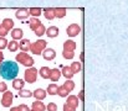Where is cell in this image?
Returning <instances> with one entry per match:
<instances>
[{"instance_id":"obj_25","label":"cell","mask_w":128,"mask_h":111,"mask_svg":"<svg viewBox=\"0 0 128 111\" xmlns=\"http://www.w3.org/2000/svg\"><path fill=\"white\" fill-rule=\"evenodd\" d=\"M64 88L67 90V91H72L75 89V81H72L71 79H66V81L64 83Z\"/></svg>"},{"instance_id":"obj_2","label":"cell","mask_w":128,"mask_h":111,"mask_svg":"<svg viewBox=\"0 0 128 111\" xmlns=\"http://www.w3.org/2000/svg\"><path fill=\"white\" fill-rule=\"evenodd\" d=\"M16 63H20L21 66H24V67H28V68H30V67H32L34 66V59H32V57L31 56H29L28 53H25V52H20V53H18L16 54Z\"/></svg>"},{"instance_id":"obj_22","label":"cell","mask_w":128,"mask_h":111,"mask_svg":"<svg viewBox=\"0 0 128 111\" xmlns=\"http://www.w3.org/2000/svg\"><path fill=\"white\" fill-rule=\"evenodd\" d=\"M31 109H34V110L45 111V110H46V105L44 104L42 101H39V100H36V101H34V103H32V106H31Z\"/></svg>"},{"instance_id":"obj_24","label":"cell","mask_w":128,"mask_h":111,"mask_svg":"<svg viewBox=\"0 0 128 111\" xmlns=\"http://www.w3.org/2000/svg\"><path fill=\"white\" fill-rule=\"evenodd\" d=\"M8 49L10 51V52H16L18 49H19V43H18V41H10V42H8Z\"/></svg>"},{"instance_id":"obj_28","label":"cell","mask_w":128,"mask_h":111,"mask_svg":"<svg viewBox=\"0 0 128 111\" xmlns=\"http://www.w3.org/2000/svg\"><path fill=\"white\" fill-rule=\"evenodd\" d=\"M68 94H70V91H67V90L64 88V85H61V86L57 88V95H58V96H61V98H66Z\"/></svg>"},{"instance_id":"obj_27","label":"cell","mask_w":128,"mask_h":111,"mask_svg":"<svg viewBox=\"0 0 128 111\" xmlns=\"http://www.w3.org/2000/svg\"><path fill=\"white\" fill-rule=\"evenodd\" d=\"M50 68L48 67H41L40 68V71H39V74H40V76L44 78V79H47L48 78V75H50Z\"/></svg>"},{"instance_id":"obj_12","label":"cell","mask_w":128,"mask_h":111,"mask_svg":"<svg viewBox=\"0 0 128 111\" xmlns=\"http://www.w3.org/2000/svg\"><path fill=\"white\" fill-rule=\"evenodd\" d=\"M30 44H31V42L28 38H24L19 42V49H21L22 52L26 53L28 51H30Z\"/></svg>"},{"instance_id":"obj_7","label":"cell","mask_w":128,"mask_h":111,"mask_svg":"<svg viewBox=\"0 0 128 111\" xmlns=\"http://www.w3.org/2000/svg\"><path fill=\"white\" fill-rule=\"evenodd\" d=\"M41 54H42L44 59H46V61H52L56 57V52L52 48H45Z\"/></svg>"},{"instance_id":"obj_20","label":"cell","mask_w":128,"mask_h":111,"mask_svg":"<svg viewBox=\"0 0 128 111\" xmlns=\"http://www.w3.org/2000/svg\"><path fill=\"white\" fill-rule=\"evenodd\" d=\"M44 16L46 17V20H54L55 19V11L51 7H46L44 10Z\"/></svg>"},{"instance_id":"obj_23","label":"cell","mask_w":128,"mask_h":111,"mask_svg":"<svg viewBox=\"0 0 128 111\" xmlns=\"http://www.w3.org/2000/svg\"><path fill=\"white\" fill-rule=\"evenodd\" d=\"M70 68H71V71H72V73L74 74L80 73V72H81V69H82L81 62H72V64L70 66Z\"/></svg>"},{"instance_id":"obj_38","label":"cell","mask_w":128,"mask_h":111,"mask_svg":"<svg viewBox=\"0 0 128 111\" xmlns=\"http://www.w3.org/2000/svg\"><path fill=\"white\" fill-rule=\"evenodd\" d=\"M8 35V31L5 30V29H2L1 26H0V37H5Z\"/></svg>"},{"instance_id":"obj_6","label":"cell","mask_w":128,"mask_h":111,"mask_svg":"<svg viewBox=\"0 0 128 111\" xmlns=\"http://www.w3.org/2000/svg\"><path fill=\"white\" fill-rule=\"evenodd\" d=\"M81 32V27L77 24H71L67 29H66V34L70 37H76L77 35H80Z\"/></svg>"},{"instance_id":"obj_5","label":"cell","mask_w":128,"mask_h":111,"mask_svg":"<svg viewBox=\"0 0 128 111\" xmlns=\"http://www.w3.org/2000/svg\"><path fill=\"white\" fill-rule=\"evenodd\" d=\"M12 98H14V95H12L11 91H9V90L4 91L2 93V98H1V105L4 108H10L11 104H12Z\"/></svg>"},{"instance_id":"obj_39","label":"cell","mask_w":128,"mask_h":111,"mask_svg":"<svg viewBox=\"0 0 128 111\" xmlns=\"http://www.w3.org/2000/svg\"><path fill=\"white\" fill-rule=\"evenodd\" d=\"M4 62V54H2V52L0 51V64Z\"/></svg>"},{"instance_id":"obj_4","label":"cell","mask_w":128,"mask_h":111,"mask_svg":"<svg viewBox=\"0 0 128 111\" xmlns=\"http://www.w3.org/2000/svg\"><path fill=\"white\" fill-rule=\"evenodd\" d=\"M38 79V69L34 67H30L25 71V81H28L29 84L35 83Z\"/></svg>"},{"instance_id":"obj_3","label":"cell","mask_w":128,"mask_h":111,"mask_svg":"<svg viewBox=\"0 0 128 111\" xmlns=\"http://www.w3.org/2000/svg\"><path fill=\"white\" fill-rule=\"evenodd\" d=\"M46 46H47V42H46L45 39H38L36 42H32V43L30 44V52H31L32 54L40 56V54L42 53V51L46 48Z\"/></svg>"},{"instance_id":"obj_14","label":"cell","mask_w":128,"mask_h":111,"mask_svg":"<svg viewBox=\"0 0 128 111\" xmlns=\"http://www.w3.org/2000/svg\"><path fill=\"white\" fill-rule=\"evenodd\" d=\"M24 85H25V80H22V79H19V78H15V79H12V88L15 89V90H22L24 89Z\"/></svg>"},{"instance_id":"obj_11","label":"cell","mask_w":128,"mask_h":111,"mask_svg":"<svg viewBox=\"0 0 128 111\" xmlns=\"http://www.w3.org/2000/svg\"><path fill=\"white\" fill-rule=\"evenodd\" d=\"M61 78V71L57 69V68H54L50 71V75H48V79L51 81H58V79Z\"/></svg>"},{"instance_id":"obj_26","label":"cell","mask_w":128,"mask_h":111,"mask_svg":"<svg viewBox=\"0 0 128 111\" xmlns=\"http://www.w3.org/2000/svg\"><path fill=\"white\" fill-rule=\"evenodd\" d=\"M57 88H58V85H56L55 83H52V84H50V85L47 86L46 93H47L48 95H56V94H57Z\"/></svg>"},{"instance_id":"obj_34","label":"cell","mask_w":128,"mask_h":111,"mask_svg":"<svg viewBox=\"0 0 128 111\" xmlns=\"http://www.w3.org/2000/svg\"><path fill=\"white\" fill-rule=\"evenodd\" d=\"M46 109L47 111H57V105L55 103H50V104H47Z\"/></svg>"},{"instance_id":"obj_37","label":"cell","mask_w":128,"mask_h":111,"mask_svg":"<svg viewBox=\"0 0 128 111\" xmlns=\"http://www.w3.org/2000/svg\"><path fill=\"white\" fill-rule=\"evenodd\" d=\"M64 111H76V109H74V108H71L70 105L65 104V105H64Z\"/></svg>"},{"instance_id":"obj_32","label":"cell","mask_w":128,"mask_h":111,"mask_svg":"<svg viewBox=\"0 0 128 111\" xmlns=\"http://www.w3.org/2000/svg\"><path fill=\"white\" fill-rule=\"evenodd\" d=\"M19 96H20V98H31V96H32V91L22 89V90L19 91Z\"/></svg>"},{"instance_id":"obj_16","label":"cell","mask_w":128,"mask_h":111,"mask_svg":"<svg viewBox=\"0 0 128 111\" xmlns=\"http://www.w3.org/2000/svg\"><path fill=\"white\" fill-rule=\"evenodd\" d=\"M64 49L65 51H74L76 49V42L72 41V39H67L64 42Z\"/></svg>"},{"instance_id":"obj_31","label":"cell","mask_w":128,"mask_h":111,"mask_svg":"<svg viewBox=\"0 0 128 111\" xmlns=\"http://www.w3.org/2000/svg\"><path fill=\"white\" fill-rule=\"evenodd\" d=\"M62 56H64V58L65 59H72L74 57H75V52L74 51H62Z\"/></svg>"},{"instance_id":"obj_9","label":"cell","mask_w":128,"mask_h":111,"mask_svg":"<svg viewBox=\"0 0 128 111\" xmlns=\"http://www.w3.org/2000/svg\"><path fill=\"white\" fill-rule=\"evenodd\" d=\"M15 16H16V19H19V20H24V19H28L29 16H30V12H29V10L28 9H18L16 10V12H15Z\"/></svg>"},{"instance_id":"obj_19","label":"cell","mask_w":128,"mask_h":111,"mask_svg":"<svg viewBox=\"0 0 128 111\" xmlns=\"http://www.w3.org/2000/svg\"><path fill=\"white\" fill-rule=\"evenodd\" d=\"M54 11H55V17H57V19L65 17L66 12H67V10L65 7H56V9H54Z\"/></svg>"},{"instance_id":"obj_17","label":"cell","mask_w":128,"mask_h":111,"mask_svg":"<svg viewBox=\"0 0 128 111\" xmlns=\"http://www.w3.org/2000/svg\"><path fill=\"white\" fill-rule=\"evenodd\" d=\"M22 35H24V32H22L21 29H12V30H11V37H12L14 41H16V39H22Z\"/></svg>"},{"instance_id":"obj_21","label":"cell","mask_w":128,"mask_h":111,"mask_svg":"<svg viewBox=\"0 0 128 111\" xmlns=\"http://www.w3.org/2000/svg\"><path fill=\"white\" fill-rule=\"evenodd\" d=\"M41 24H42V22H41L38 17H31V19H30V29H31L32 31H35Z\"/></svg>"},{"instance_id":"obj_29","label":"cell","mask_w":128,"mask_h":111,"mask_svg":"<svg viewBox=\"0 0 128 111\" xmlns=\"http://www.w3.org/2000/svg\"><path fill=\"white\" fill-rule=\"evenodd\" d=\"M29 12H30V15H32L34 17H39L42 12H41V9H39V7H31V9H29Z\"/></svg>"},{"instance_id":"obj_36","label":"cell","mask_w":128,"mask_h":111,"mask_svg":"<svg viewBox=\"0 0 128 111\" xmlns=\"http://www.w3.org/2000/svg\"><path fill=\"white\" fill-rule=\"evenodd\" d=\"M18 109H19V111H30V108H29L28 105H25V104L19 105V106H18Z\"/></svg>"},{"instance_id":"obj_41","label":"cell","mask_w":128,"mask_h":111,"mask_svg":"<svg viewBox=\"0 0 128 111\" xmlns=\"http://www.w3.org/2000/svg\"><path fill=\"white\" fill-rule=\"evenodd\" d=\"M82 98H84V91L80 93V99H82Z\"/></svg>"},{"instance_id":"obj_30","label":"cell","mask_w":128,"mask_h":111,"mask_svg":"<svg viewBox=\"0 0 128 111\" xmlns=\"http://www.w3.org/2000/svg\"><path fill=\"white\" fill-rule=\"evenodd\" d=\"M34 32H35V35H36L38 37H41L42 35H45V32H46V27H45L42 24H41V25H40V26H39V27H38V29H36Z\"/></svg>"},{"instance_id":"obj_13","label":"cell","mask_w":128,"mask_h":111,"mask_svg":"<svg viewBox=\"0 0 128 111\" xmlns=\"http://www.w3.org/2000/svg\"><path fill=\"white\" fill-rule=\"evenodd\" d=\"M58 32H60V30H58V27L57 26H50L47 30H46V35L47 37H50V38H54V37H57L58 36Z\"/></svg>"},{"instance_id":"obj_15","label":"cell","mask_w":128,"mask_h":111,"mask_svg":"<svg viewBox=\"0 0 128 111\" xmlns=\"http://www.w3.org/2000/svg\"><path fill=\"white\" fill-rule=\"evenodd\" d=\"M0 26H1L2 29H5V30L9 32L10 30H12V27H14V22H12L11 19H4L2 22H0Z\"/></svg>"},{"instance_id":"obj_40","label":"cell","mask_w":128,"mask_h":111,"mask_svg":"<svg viewBox=\"0 0 128 111\" xmlns=\"http://www.w3.org/2000/svg\"><path fill=\"white\" fill-rule=\"evenodd\" d=\"M10 111H19V109H18V106H15V108H11Z\"/></svg>"},{"instance_id":"obj_18","label":"cell","mask_w":128,"mask_h":111,"mask_svg":"<svg viewBox=\"0 0 128 111\" xmlns=\"http://www.w3.org/2000/svg\"><path fill=\"white\" fill-rule=\"evenodd\" d=\"M61 75H64L66 79H72V76L75 75V74L72 73V71H71V68L70 67H67V66H65V67H62V71H61Z\"/></svg>"},{"instance_id":"obj_42","label":"cell","mask_w":128,"mask_h":111,"mask_svg":"<svg viewBox=\"0 0 128 111\" xmlns=\"http://www.w3.org/2000/svg\"><path fill=\"white\" fill-rule=\"evenodd\" d=\"M30 111H40V110H34V109H30Z\"/></svg>"},{"instance_id":"obj_35","label":"cell","mask_w":128,"mask_h":111,"mask_svg":"<svg viewBox=\"0 0 128 111\" xmlns=\"http://www.w3.org/2000/svg\"><path fill=\"white\" fill-rule=\"evenodd\" d=\"M8 90V85L5 81H0V93H4Z\"/></svg>"},{"instance_id":"obj_33","label":"cell","mask_w":128,"mask_h":111,"mask_svg":"<svg viewBox=\"0 0 128 111\" xmlns=\"http://www.w3.org/2000/svg\"><path fill=\"white\" fill-rule=\"evenodd\" d=\"M6 46H8V39L5 37H0V51L6 48Z\"/></svg>"},{"instance_id":"obj_1","label":"cell","mask_w":128,"mask_h":111,"mask_svg":"<svg viewBox=\"0 0 128 111\" xmlns=\"http://www.w3.org/2000/svg\"><path fill=\"white\" fill-rule=\"evenodd\" d=\"M19 74V66L16 62L6 61L0 64V75L5 80H12Z\"/></svg>"},{"instance_id":"obj_8","label":"cell","mask_w":128,"mask_h":111,"mask_svg":"<svg viewBox=\"0 0 128 111\" xmlns=\"http://www.w3.org/2000/svg\"><path fill=\"white\" fill-rule=\"evenodd\" d=\"M66 104L70 105V106L74 108V109H77V108H78V104H80V99H78L76 95H68Z\"/></svg>"},{"instance_id":"obj_10","label":"cell","mask_w":128,"mask_h":111,"mask_svg":"<svg viewBox=\"0 0 128 111\" xmlns=\"http://www.w3.org/2000/svg\"><path fill=\"white\" fill-rule=\"evenodd\" d=\"M46 95H47L46 90H44V89H41V88H39V89L34 90V93H32V96H34L36 100H39V101L44 100V99L46 98Z\"/></svg>"}]
</instances>
